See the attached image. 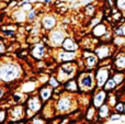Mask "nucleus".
<instances>
[{
	"label": "nucleus",
	"mask_w": 125,
	"mask_h": 124,
	"mask_svg": "<svg viewBox=\"0 0 125 124\" xmlns=\"http://www.w3.org/2000/svg\"><path fill=\"white\" fill-rule=\"evenodd\" d=\"M121 26H122V32H123V36L125 37V22H123V23L121 24Z\"/></svg>",
	"instance_id": "c03bdc74"
},
{
	"label": "nucleus",
	"mask_w": 125,
	"mask_h": 124,
	"mask_svg": "<svg viewBox=\"0 0 125 124\" xmlns=\"http://www.w3.org/2000/svg\"><path fill=\"white\" fill-rule=\"evenodd\" d=\"M82 13H83L84 17L89 18V19L95 17V15L98 14L97 4L95 3H89V4H87V6H83V8H82Z\"/></svg>",
	"instance_id": "b1692460"
},
{
	"label": "nucleus",
	"mask_w": 125,
	"mask_h": 124,
	"mask_svg": "<svg viewBox=\"0 0 125 124\" xmlns=\"http://www.w3.org/2000/svg\"><path fill=\"white\" fill-rule=\"evenodd\" d=\"M46 35H47V45L52 50H56V48H61L62 42L68 35V33L66 29H64L62 25H58L54 30L46 33Z\"/></svg>",
	"instance_id": "0eeeda50"
},
{
	"label": "nucleus",
	"mask_w": 125,
	"mask_h": 124,
	"mask_svg": "<svg viewBox=\"0 0 125 124\" xmlns=\"http://www.w3.org/2000/svg\"><path fill=\"white\" fill-rule=\"evenodd\" d=\"M52 48L42 41L31 44L29 47V56L36 62H45L47 58H52Z\"/></svg>",
	"instance_id": "39448f33"
},
{
	"label": "nucleus",
	"mask_w": 125,
	"mask_h": 124,
	"mask_svg": "<svg viewBox=\"0 0 125 124\" xmlns=\"http://www.w3.org/2000/svg\"><path fill=\"white\" fill-rule=\"evenodd\" d=\"M111 77H112V79L115 81V83L117 85V87L122 86L125 83V72H119V70L113 69Z\"/></svg>",
	"instance_id": "a878e982"
},
{
	"label": "nucleus",
	"mask_w": 125,
	"mask_h": 124,
	"mask_svg": "<svg viewBox=\"0 0 125 124\" xmlns=\"http://www.w3.org/2000/svg\"><path fill=\"white\" fill-rule=\"evenodd\" d=\"M61 48L65 51H68V52H80L81 51V46H80V43L71 35H67L66 39L62 42Z\"/></svg>",
	"instance_id": "6ab92c4d"
},
{
	"label": "nucleus",
	"mask_w": 125,
	"mask_h": 124,
	"mask_svg": "<svg viewBox=\"0 0 125 124\" xmlns=\"http://www.w3.org/2000/svg\"><path fill=\"white\" fill-rule=\"evenodd\" d=\"M115 2V8L119 11H121L125 17V0H114Z\"/></svg>",
	"instance_id": "e433bc0d"
},
{
	"label": "nucleus",
	"mask_w": 125,
	"mask_h": 124,
	"mask_svg": "<svg viewBox=\"0 0 125 124\" xmlns=\"http://www.w3.org/2000/svg\"><path fill=\"white\" fill-rule=\"evenodd\" d=\"M39 87H40V83L36 78H29L21 81V83L19 86V90L22 91L23 93H25L26 96H29V94L35 93Z\"/></svg>",
	"instance_id": "4468645a"
},
{
	"label": "nucleus",
	"mask_w": 125,
	"mask_h": 124,
	"mask_svg": "<svg viewBox=\"0 0 125 124\" xmlns=\"http://www.w3.org/2000/svg\"><path fill=\"white\" fill-rule=\"evenodd\" d=\"M11 22L18 24V25H24L28 23V19H26V11L22 8H15L11 10L10 12Z\"/></svg>",
	"instance_id": "a211bd4d"
},
{
	"label": "nucleus",
	"mask_w": 125,
	"mask_h": 124,
	"mask_svg": "<svg viewBox=\"0 0 125 124\" xmlns=\"http://www.w3.org/2000/svg\"><path fill=\"white\" fill-rule=\"evenodd\" d=\"M25 78V68L13 56L4 54L0 57V83L10 86L20 83Z\"/></svg>",
	"instance_id": "f257e3e1"
},
{
	"label": "nucleus",
	"mask_w": 125,
	"mask_h": 124,
	"mask_svg": "<svg viewBox=\"0 0 125 124\" xmlns=\"http://www.w3.org/2000/svg\"><path fill=\"white\" fill-rule=\"evenodd\" d=\"M47 85L50 86V87H52L54 90H56V89H59V88H62V83L58 80V79H57L56 75H55L54 72H52V74H50V78H48Z\"/></svg>",
	"instance_id": "bb28decb"
},
{
	"label": "nucleus",
	"mask_w": 125,
	"mask_h": 124,
	"mask_svg": "<svg viewBox=\"0 0 125 124\" xmlns=\"http://www.w3.org/2000/svg\"><path fill=\"white\" fill-rule=\"evenodd\" d=\"M116 51L119 50L114 45H112V43H102V42H99L93 48V53L97 55L100 63L111 59L113 55L116 53Z\"/></svg>",
	"instance_id": "1a4fd4ad"
},
{
	"label": "nucleus",
	"mask_w": 125,
	"mask_h": 124,
	"mask_svg": "<svg viewBox=\"0 0 125 124\" xmlns=\"http://www.w3.org/2000/svg\"><path fill=\"white\" fill-rule=\"evenodd\" d=\"M26 97L28 96H26L25 93H23L22 91H20L19 89L14 90V91L10 94V99L13 104H24V102H25V100H26Z\"/></svg>",
	"instance_id": "5701e85b"
},
{
	"label": "nucleus",
	"mask_w": 125,
	"mask_h": 124,
	"mask_svg": "<svg viewBox=\"0 0 125 124\" xmlns=\"http://www.w3.org/2000/svg\"><path fill=\"white\" fill-rule=\"evenodd\" d=\"M112 67L114 70L119 72H125V52L123 50L116 51L113 57L111 58Z\"/></svg>",
	"instance_id": "f3484780"
},
{
	"label": "nucleus",
	"mask_w": 125,
	"mask_h": 124,
	"mask_svg": "<svg viewBox=\"0 0 125 124\" xmlns=\"http://www.w3.org/2000/svg\"><path fill=\"white\" fill-rule=\"evenodd\" d=\"M41 113L47 121H50L53 116L56 115L55 107H54V100L50 101V102H47V103H44V107H43V109H42Z\"/></svg>",
	"instance_id": "4be33fe9"
},
{
	"label": "nucleus",
	"mask_w": 125,
	"mask_h": 124,
	"mask_svg": "<svg viewBox=\"0 0 125 124\" xmlns=\"http://www.w3.org/2000/svg\"><path fill=\"white\" fill-rule=\"evenodd\" d=\"M42 3H43L44 6H50V4L53 3V0H43V1H42Z\"/></svg>",
	"instance_id": "37998d69"
},
{
	"label": "nucleus",
	"mask_w": 125,
	"mask_h": 124,
	"mask_svg": "<svg viewBox=\"0 0 125 124\" xmlns=\"http://www.w3.org/2000/svg\"><path fill=\"white\" fill-rule=\"evenodd\" d=\"M80 70L79 64L77 62H71V63H64L56 65V68L54 70V74L56 75L57 79L64 83L65 81L69 80V79L76 78Z\"/></svg>",
	"instance_id": "20e7f679"
},
{
	"label": "nucleus",
	"mask_w": 125,
	"mask_h": 124,
	"mask_svg": "<svg viewBox=\"0 0 125 124\" xmlns=\"http://www.w3.org/2000/svg\"><path fill=\"white\" fill-rule=\"evenodd\" d=\"M103 21V14L102 13H99L98 12V14L95 15V17L91 18V19H89V23H88V26L90 29H92L93 26H95L97 24H99L100 22Z\"/></svg>",
	"instance_id": "2f4dec72"
},
{
	"label": "nucleus",
	"mask_w": 125,
	"mask_h": 124,
	"mask_svg": "<svg viewBox=\"0 0 125 124\" xmlns=\"http://www.w3.org/2000/svg\"><path fill=\"white\" fill-rule=\"evenodd\" d=\"M26 19H28V23H35L39 21L40 17H39V12L35 8H33L32 10H30L29 12H26Z\"/></svg>",
	"instance_id": "c85d7f7f"
},
{
	"label": "nucleus",
	"mask_w": 125,
	"mask_h": 124,
	"mask_svg": "<svg viewBox=\"0 0 125 124\" xmlns=\"http://www.w3.org/2000/svg\"><path fill=\"white\" fill-rule=\"evenodd\" d=\"M117 85L115 83V81L112 79V77H110L109 78V80L105 83V85L103 86V88L102 89H104L108 93H112V92H115L117 90Z\"/></svg>",
	"instance_id": "cd10ccee"
},
{
	"label": "nucleus",
	"mask_w": 125,
	"mask_h": 124,
	"mask_svg": "<svg viewBox=\"0 0 125 124\" xmlns=\"http://www.w3.org/2000/svg\"><path fill=\"white\" fill-rule=\"evenodd\" d=\"M8 93H9L8 88H7L4 85H1V83H0V102L3 101L4 99H7V94Z\"/></svg>",
	"instance_id": "4c0bfd02"
},
{
	"label": "nucleus",
	"mask_w": 125,
	"mask_h": 124,
	"mask_svg": "<svg viewBox=\"0 0 125 124\" xmlns=\"http://www.w3.org/2000/svg\"><path fill=\"white\" fill-rule=\"evenodd\" d=\"M7 50H8V47H7V45H6L4 39L3 37H0V57H1L2 55L6 54Z\"/></svg>",
	"instance_id": "ea45409f"
},
{
	"label": "nucleus",
	"mask_w": 125,
	"mask_h": 124,
	"mask_svg": "<svg viewBox=\"0 0 125 124\" xmlns=\"http://www.w3.org/2000/svg\"><path fill=\"white\" fill-rule=\"evenodd\" d=\"M112 112H113L112 108L108 103H104L99 109H97V118H95V120L91 124H94V123L99 124V123H104L106 121H109V118L112 114Z\"/></svg>",
	"instance_id": "2eb2a0df"
},
{
	"label": "nucleus",
	"mask_w": 125,
	"mask_h": 124,
	"mask_svg": "<svg viewBox=\"0 0 125 124\" xmlns=\"http://www.w3.org/2000/svg\"><path fill=\"white\" fill-rule=\"evenodd\" d=\"M62 90H64V92H66V93H70V94L80 93L77 78H73V79H69V80L65 81L62 85Z\"/></svg>",
	"instance_id": "412c9836"
},
{
	"label": "nucleus",
	"mask_w": 125,
	"mask_h": 124,
	"mask_svg": "<svg viewBox=\"0 0 125 124\" xmlns=\"http://www.w3.org/2000/svg\"><path fill=\"white\" fill-rule=\"evenodd\" d=\"M83 118L87 122L92 123L93 121L95 120V118H97V109H95L94 107H92L91 104H89L88 107L86 108V110H84Z\"/></svg>",
	"instance_id": "393cba45"
},
{
	"label": "nucleus",
	"mask_w": 125,
	"mask_h": 124,
	"mask_svg": "<svg viewBox=\"0 0 125 124\" xmlns=\"http://www.w3.org/2000/svg\"><path fill=\"white\" fill-rule=\"evenodd\" d=\"M36 93L43 103H47L54 99V89L48 85H41L37 88Z\"/></svg>",
	"instance_id": "dca6fc26"
},
{
	"label": "nucleus",
	"mask_w": 125,
	"mask_h": 124,
	"mask_svg": "<svg viewBox=\"0 0 125 124\" xmlns=\"http://www.w3.org/2000/svg\"><path fill=\"white\" fill-rule=\"evenodd\" d=\"M76 78H77V81H78L80 93L91 94L97 89L95 78H94V70L81 69V70H79Z\"/></svg>",
	"instance_id": "7ed1b4c3"
},
{
	"label": "nucleus",
	"mask_w": 125,
	"mask_h": 124,
	"mask_svg": "<svg viewBox=\"0 0 125 124\" xmlns=\"http://www.w3.org/2000/svg\"><path fill=\"white\" fill-rule=\"evenodd\" d=\"M59 124H65V123H62V122H61V123H59Z\"/></svg>",
	"instance_id": "de8ad7c7"
},
{
	"label": "nucleus",
	"mask_w": 125,
	"mask_h": 124,
	"mask_svg": "<svg viewBox=\"0 0 125 124\" xmlns=\"http://www.w3.org/2000/svg\"><path fill=\"white\" fill-rule=\"evenodd\" d=\"M113 33H112V30H110L108 33H105V34L103 35V36L100 39V42H102V43H112L113 41Z\"/></svg>",
	"instance_id": "c9c22d12"
},
{
	"label": "nucleus",
	"mask_w": 125,
	"mask_h": 124,
	"mask_svg": "<svg viewBox=\"0 0 125 124\" xmlns=\"http://www.w3.org/2000/svg\"><path fill=\"white\" fill-rule=\"evenodd\" d=\"M112 109H113V112L123 114L124 113V101L123 100H119L116 103H115V105L112 108Z\"/></svg>",
	"instance_id": "72a5a7b5"
},
{
	"label": "nucleus",
	"mask_w": 125,
	"mask_h": 124,
	"mask_svg": "<svg viewBox=\"0 0 125 124\" xmlns=\"http://www.w3.org/2000/svg\"><path fill=\"white\" fill-rule=\"evenodd\" d=\"M44 107V103L42 100L39 98L37 93H32L29 94L26 97V100L24 102V108H25V119L26 120H31L35 114L41 113L42 109Z\"/></svg>",
	"instance_id": "423d86ee"
},
{
	"label": "nucleus",
	"mask_w": 125,
	"mask_h": 124,
	"mask_svg": "<svg viewBox=\"0 0 125 124\" xmlns=\"http://www.w3.org/2000/svg\"><path fill=\"white\" fill-rule=\"evenodd\" d=\"M95 0H80V3L82 4V6H87V4L89 3H94Z\"/></svg>",
	"instance_id": "a19ab883"
},
{
	"label": "nucleus",
	"mask_w": 125,
	"mask_h": 124,
	"mask_svg": "<svg viewBox=\"0 0 125 124\" xmlns=\"http://www.w3.org/2000/svg\"><path fill=\"white\" fill-rule=\"evenodd\" d=\"M29 121L26 120H22V121H18V122H8V124H28Z\"/></svg>",
	"instance_id": "79ce46f5"
},
{
	"label": "nucleus",
	"mask_w": 125,
	"mask_h": 124,
	"mask_svg": "<svg viewBox=\"0 0 125 124\" xmlns=\"http://www.w3.org/2000/svg\"><path fill=\"white\" fill-rule=\"evenodd\" d=\"M39 23L43 31V34H46L59 25V20L54 12H45L42 17H40Z\"/></svg>",
	"instance_id": "9d476101"
},
{
	"label": "nucleus",
	"mask_w": 125,
	"mask_h": 124,
	"mask_svg": "<svg viewBox=\"0 0 125 124\" xmlns=\"http://www.w3.org/2000/svg\"><path fill=\"white\" fill-rule=\"evenodd\" d=\"M1 124H8V122H6V123H1Z\"/></svg>",
	"instance_id": "49530a36"
},
{
	"label": "nucleus",
	"mask_w": 125,
	"mask_h": 124,
	"mask_svg": "<svg viewBox=\"0 0 125 124\" xmlns=\"http://www.w3.org/2000/svg\"><path fill=\"white\" fill-rule=\"evenodd\" d=\"M112 45H114L117 50H122L125 47V37L124 36H114L112 41Z\"/></svg>",
	"instance_id": "473e14b6"
},
{
	"label": "nucleus",
	"mask_w": 125,
	"mask_h": 124,
	"mask_svg": "<svg viewBox=\"0 0 125 124\" xmlns=\"http://www.w3.org/2000/svg\"><path fill=\"white\" fill-rule=\"evenodd\" d=\"M119 100H121V98H120V96L117 94V92L115 91V92H112V93H109L106 103H108L111 108H113L115 105V103H116Z\"/></svg>",
	"instance_id": "7c9ffc66"
},
{
	"label": "nucleus",
	"mask_w": 125,
	"mask_h": 124,
	"mask_svg": "<svg viewBox=\"0 0 125 124\" xmlns=\"http://www.w3.org/2000/svg\"><path fill=\"white\" fill-rule=\"evenodd\" d=\"M110 30H111L110 25H109L105 21H102V22H100L99 24H97L95 26H93L92 29H90V35L100 41V39H101L105 33H108Z\"/></svg>",
	"instance_id": "aec40b11"
},
{
	"label": "nucleus",
	"mask_w": 125,
	"mask_h": 124,
	"mask_svg": "<svg viewBox=\"0 0 125 124\" xmlns=\"http://www.w3.org/2000/svg\"><path fill=\"white\" fill-rule=\"evenodd\" d=\"M123 115H125V100H124V113H123Z\"/></svg>",
	"instance_id": "a18cd8bd"
},
{
	"label": "nucleus",
	"mask_w": 125,
	"mask_h": 124,
	"mask_svg": "<svg viewBox=\"0 0 125 124\" xmlns=\"http://www.w3.org/2000/svg\"><path fill=\"white\" fill-rule=\"evenodd\" d=\"M8 122H18L25 120V108L24 104H12L8 109Z\"/></svg>",
	"instance_id": "f8f14e48"
},
{
	"label": "nucleus",
	"mask_w": 125,
	"mask_h": 124,
	"mask_svg": "<svg viewBox=\"0 0 125 124\" xmlns=\"http://www.w3.org/2000/svg\"><path fill=\"white\" fill-rule=\"evenodd\" d=\"M54 107L56 115L62 116L70 114L73 112L77 111L79 108L77 94H70L64 92L58 97L56 100H54Z\"/></svg>",
	"instance_id": "f03ea898"
},
{
	"label": "nucleus",
	"mask_w": 125,
	"mask_h": 124,
	"mask_svg": "<svg viewBox=\"0 0 125 124\" xmlns=\"http://www.w3.org/2000/svg\"><path fill=\"white\" fill-rule=\"evenodd\" d=\"M9 114H8V109L0 107V124L8 122Z\"/></svg>",
	"instance_id": "f704fd0d"
},
{
	"label": "nucleus",
	"mask_w": 125,
	"mask_h": 124,
	"mask_svg": "<svg viewBox=\"0 0 125 124\" xmlns=\"http://www.w3.org/2000/svg\"><path fill=\"white\" fill-rule=\"evenodd\" d=\"M123 119V114L116 113V112H112V114L109 118V121L110 122H117V121H121Z\"/></svg>",
	"instance_id": "58836bf2"
},
{
	"label": "nucleus",
	"mask_w": 125,
	"mask_h": 124,
	"mask_svg": "<svg viewBox=\"0 0 125 124\" xmlns=\"http://www.w3.org/2000/svg\"><path fill=\"white\" fill-rule=\"evenodd\" d=\"M28 124H48V121L42 115V113H37L31 120H29Z\"/></svg>",
	"instance_id": "c756f323"
},
{
	"label": "nucleus",
	"mask_w": 125,
	"mask_h": 124,
	"mask_svg": "<svg viewBox=\"0 0 125 124\" xmlns=\"http://www.w3.org/2000/svg\"><path fill=\"white\" fill-rule=\"evenodd\" d=\"M1 1H3V0H0V2H1Z\"/></svg>",
	"instance_id": "09e8293b"
},
{
	"label": "nucleus",
	"mask_w": 125,
	"mask_h": 124,
	"mask_svg": "<svg viewBox=\"0 0 125 124\" xmlns=\"http://www.w3.org/2000/svg\"><path fill=\"white\" fill-rule=\"evenodd\" d=\"M80 59L82 62L83 69H87V70H94L100 64L99 58L93 53V51L91 50L80 51Z\"/></svg>",
	"instance_id": "9b49d317"
},
{
	"label": "nucleus",
	"mask_w": 125,
	"mask_h": 124,
	"mask_svg": "<svg viewBox=\"0 0 125 124\" xmlns=\"http://www.w3.org/2000/svg\"><path fill=\"white\" fill-rule=\"evenodd\" d=\"M109 93L104 89H95L94 91L91 93L90 97V104L94 107L95 109H99L101 105L106 103Z\"/></svg>",
	"instance_id": "ddd939ff"
},
{
	"label": "nucleus",
	"mask_w": 125,
	"mask_h": 124,
	"mask_svg": "<svg viewBox=\"0 0 125 124\" xmlns=\"http://www.w3.org/2000/svg\"><path fill=\"white\" fill-rule=\"evenodd\" d=\"M80 58V52H68L62 48H56L52 52V59L54 63L64 64V63H71V62H77Z\"/></svg>",
	"instance_id": "6e6552de"
}]
</instances>
